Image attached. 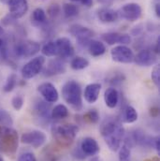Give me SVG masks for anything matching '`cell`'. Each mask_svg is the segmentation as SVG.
<instances>
[{"label": "cell", "instance_id": "1", "mask_svg": "<svg viewBox=\"0 0 160 161\" xmlns=\"http://www.w3.org/2000/svg\"><path fill=\"white\" fill-rule=\"evenodd\" d=\"M100 133L108 147L116 152L121 147L124 137V128L121 120L116 118H107L100 125Z\"/></svg>", "mask_w": 160, "mask_h": 161}, {"label": "cell", "instance_id": "2", "mask_svg": "<svg viewBox=\"0 0 160 161\" xmlns=\"http://www.w3.org/2000/svg\"><path fill=\"white\" fill-rule=\"evenodd\" d=\"M52 132L56 143L63 148H68L75 141L79 132V126L74 124L55 125L52 126Z\"/></svg>", "mask_w": 160, "mask_h": 161}, {"label": "cell", "instance_id": "3", "mask_svg": "<svg viewBox=\"0 0 160 161\" xmlns=\"http://www.w3.org/2000/svg\"><path fill=\"white\" fill-rule=\"evenodd\" d=\"M62 97L75 111L80 112L82 109V92L78 81L68 80L62 87Z\"/></svg>", "mask_w": 160, "mask_h": 161}, {"label": "cell", "instance_id": "4", "mask_svg": "<svg viewBox=\"0 0 160 161\" xmlns=\"http://www.w3.org/2000/svg\"><path fill=\"white\" fill-rule=\"evenodd\" d=\"M18 133L10 127H2L0 133V150L8 155L15 154L18 148Z\"/></svg>", "mask_w": 160, "mask_h": 161}, {"label": "cell", "instance_id": "5", "mask_svg": "<svg viewBox=\"0 0 160 161\" xmlns=\"http://www.w3.org/2000/svg\"><path fill=\"white\" fill-rule=\"evenodd\" d=\"M40 44L33 40H24L18 42L14 47V53L17 57L31 58L40 53Z\"/></svg>", "mask_w": 160, "mask_h": 161}, {"label": "cell", "instance_id": "6", "mask_svg": "<svg viewBox=\"0 0 160 161\" xmlns=\"http://www.w3.org/2000/svg\"><path fill=\"white\" fill-rule=\"evenodd\" d=\"M44 64H45L44 56H37L31 59L22 68L21 73L23 78L25 80H29L36 77L42 71L44 68Z\"/></svg>", "mask_w": 160, "mask_h": 161}, {"label": "cell", "instance_id": "7", "mask_svg": "<svg viewBox=\"0 0 160 161\" xmlns=\"http://www.w3.org/2000/svg\"><path fill=\"white\" fill-rule=\"evenodd\" d=\"M69 33L76 38L78 45L81 48H87L90 40L94 37L95 33L88 27L81 25H73L69 28Z\"/></svg>", "mask_w": 160, "mask_h": 161}, {"label": "cell", "instance_id": "8", "mask_svg": "<svg viewBox=\"0 0 160 161\" xmlns=\"http://www.w3.org/2000/svg\"><path fill=\"white\" fill-rule=\"evenodd\" d=\"M119 18L128 21V22H136L142 15V8L137 3H128L124 5L117 11Z\"/></svg>", "mask_w": 160, "mask_h": 161}, {"label": "cell", "instance_id": "9", "mask_svg": "<svg viewBox=\"0 0 160 161\" xmlns=\"http://www.w3.org/2000/svg\"><path fill=\"white\" fill-rule=\"evenodd\" d=\"M111 56L114 62L129 64L134 61V53L126 45H118L112 49Z\"/></svg>", "mask_w": 160, "mask_h": 161}, {"label": "cell", "instance_id": "10", "mask_svg": "<svg viewBox=\"0 0 160 161\" xmlns=\"http://www.w3.org/2000/svg\"><path fill=\"white\" fill-rule=\"evenodd\" d=\"M47 141V137L44 132L40 130H32L25 132L21 136V142L25 144L31 145L34 148H40Z\"/></svg>", "mask_w": 160, "mask_h": 161}, {"label": "cell", "instance_id": "11", "mask_svg": "<svg viewBox=\"0 0 160 161\" xmlns=\"http://www.w3.org/2000/svg\"><path fill=\"white\" fill-rule=\"evenodd\" d=\"M133 62L139 67H151L157 62V54L152 50L143 49L134 55Z\"/></svg>", "mask_w": 160, "mask_h": 161}, {"label": "cell", "instance_id": "12", "mask_svg": "<svg viewBox=\"0 0 160 161\" xmlns=\"http://www.w3.org/2000/svg\"><path fill=\"white\" fill-rule=\"evenodd\" d=\"M57 47V57L61 60H66L74 55V47L68 38H59L55 40Z\"/></svg>", "mask_w": 160, "mask_h": 161}, {"label": "cell", "instance_id": "13", "mask_svg": "<svg viewBox=\"0 0 160 161\" xmlns=\"http://www.w3.org/2000/svg\"><path fill=\"white\" fill-rule=\"evenodd\" d=\"M9 14L14 19H19L25 16L28 10L27 0H8V4Z\"/></svg>", "mask_w": 160, "mask_h": 161}, {"label": "cell", "instance_id": "14", "mask_svg": "<svg viewBox=\"0 0 160 161\" xmlns=\"http://www.w3.org/2000/svg\"><path fill=\"white\" fill-rule=\"evenodd\" d=\"M38 91L42 96L45 101L49 103H54L59 98V94L55 86L51 82H43L39 85Z\"/></svg>", "mask_w": 160, "mask_h": 161}, {"label": "cell", "instance_id": "15", "mask_svg": "<svg viewBox=\"0 0 160 161\" xmlns=\"http://www.w3.org/2000/svg\"><path fill=\"white\" fill-rule=\"evenodd\" d=\"M101 39L104 42L109 45L120 44V45H127L131 43L132 39L128 34L118 33V32H108L101 36Z\"/></svg>", "mask_w": 160, "mask_h": 161}, {"label": "cell", "instance_id": "16", "mask_svg": "<svg viewBox=\"0 0 160 161\" xmlns=\"http://www.w3.org/2000/svg\"><path fill=\"white\" fill-rule=\"evenodd\" d=\"M43 73L47 77L54 76V75H59V74H64L67 70L65 63L63 60L60 58H55L53 60H51L48 65L43 68Z\"/></svg>", "mask_w": 160, "mask_h": 161}, {"label": "cell", "instance_id": "17", "mask_svg": "<svg viewBox=\"0 0 160 161\" xmlns=\"http://www.w3.org/2000/svg\"><path fill=\"white\" fill-rule=\"evenodd\" d=\"M80 148L85 156H89V157H95L100 151V148H99L97 142L95 139L90 138V137L84 138L81 141Z\"/></svg>", "mask_w": 160, "mask_h": 161}, {"label": "cell", "instance_id": "18", "mask_svg": "<svg viewBox=\"0 0 160 161\" xmlns=\"http://www.w3.org/2000/svg\"><path fill=\"white\" fill-rule=\"evenodd\" d=\"M100 90H101V84L100 83L93 82V83L88 84L84 89V93H83L84 99L90 104L95 103L98 99Z\"/></svg>", "mask_w": 160, "mask_h": 161}, {"label": "cell", "instance_id": "19", "mask_svg": "<svg viewBox=\"0 0 160 161\" xmlns=\"http://www.w3.org/2000/svg\"><path fill=\"white\" fill-rule=\"evenodd\" d=\"M97 18L103 24H112L119 19L116 10L110 8H102L97 10Z\"/></svg>", "mask_w": 160, "mask_h": 161}, {"label": "cell", "instance_id": "20", "mask_svg": "<svg viewBox=\"0 0 160 161\" xmlns=\"http://www.w3.org/2000/svg\"><path fill=\"white\" fill-rule=\"evenodd\" d=\"M35 112L38 115V117H40V119L44 120L45 122H48V120L51 117V103L47 101H42L39 100L38 103L35 106Z\"/></svg>", "mask_w": 160, "mask_h": 161}, {"label": "cell", "instance_id": "21", "mask_svg": "<svg viewBox=\"0 0 160 161\" xmlns=\"http://www.w3.org/2000/svg\"><path fill=\"white\" fill-rule=\"evenodd\" d=\"M104 100L107 107L110 109H114L119 102V93L114 87L107 88L104 93Z\"/></svg>", "mask_w": 160, "mask_h": 161}, {"label": "cell", "instance_id": "22", "mask_svg": "<svg viewBox=\"0 0 160 161\" xmlns=\"http://www.w3.org/2000/svg\"><path fill=\"white\" fill-rule=\"evenodd\" d=\"M87 49L89 51V53L94 57H98L103 55L106 53V46L103 42L97 40H91Z\"/></svg>", "mask_w": 160, "mask_h": 161}, {"label": "cell", "instance_id": "23", "mask_svg": "<svg viewBox=\"0 0 160 161\" xmlns=\"http://www.w3.org/2000/svg\"><path fill=\"white\" fill-rule=\"evenodd\" d=\"M138 117L139 115H138V112L136 111V109L130 105H126L125 108L123 110L121 120H123L124 123H127V124H132L138 120Z\"/></svg>", "mask_w": 160, "mask_h": 161}, {"label": "cell", "instance_id": "24", "mask_svg": "<svg viewBox=\"0 0 160 161\" xmlns=\"http://www.w3.org/2000/svg\"><path fill=\"white\" fill-rule=\"evenodd\" d=\"M69 115V109L64 104H58L52 109L51 117L55 120H62Z\"/></svg>", "mask_w": 160, "mask_h": 161}, {"label": "cell", "instance_id": "25", "mask_svg": "<svg viewBox=\"0 0 160 161\" xmlns=\"http://www.w3.org/2000/svg\"><path fill=\"white\" fill-rule=\"evenodd\" d=\"M31 20L33 22V24L35 25H44L47 24V15L46 12L43 8H37L34 9L32 16H31Z\"/></svg>", "mask_w": 160, "mask_h": 161}, {"label": "cell", "instance_id": "26", "mask_svg": "<svg viewBox=\"0 0 160 161\" xmlns=\"http://www.w3.org/2000/svg\"><path fill=\"white\" fill-rule=\"evenodd\" d=\"M41 53L44 56L48 57L57 56V47L55 41H48L45 43L41 49Z\"/></svg>", "mask_w": 160, "mask_h": 161}, {"label": "cell", "instance_id": "27", "mask_svg": "<svg viewBox=\"0 0 160 161\" xmlns=\"http://www.w3.org/2000/svg\"><path fill=\"white\" fill-rule=\"evenodd\" d=\"M89 66V61L81 56H76L74 57L70 62V67L74 70H81L86 69Z\"/></svg>", "mask_w": 160, "mask_h": 161}, {"label": "cell", "instance_id": "28", "mask_svg": "<svg viewBox=\"0 0 160 161\" xmlns=\"http://www.w3.org/2000/svg\"><path fill=\"white\" fill-rule=\"evenodd\" d=\"M63 12L67 18H73L79 14V8L71 3H66L63 5Z\"/></svg>", "mask_w": 160, "mask_h": 161}, {"label": "cell", "instance_id": "29", "mask_svg": "<svg viewBox=\"0 0 160 161\" xmlns=\"http://www.w3.org/2000/svg\"><path fill=\"white\" fill-rule=\"evenodd\" d=\"M16 84H17V76H16V74L12 73L8 77V79L6 80V83H5V85L3 87L4 92L9 93L11 91H13Z\"/></svg>", "mask_w": 160, "mask_h": 161}, {"label": "cell", "instance_id": "30", "mask_svg": "<svg viewBox=\"0 0 160 161\" xmlns=\"http://www.w3.org/2000/svg\"><path fill=\"white\" fill-rule=\"evenodd\" d=\"M83 120L88 124H97L99 121V114L97 110H90L83 115Z\"/></svg>", "mask_w": 160, "mask_h": 161}, {"label": "cell", "instance_id": "31", "mask_svg": "<svg viewBox=\"0 0 160 161\" xmlns=\"http://www.w3.org/2000/svg\"><path fill=\"white\" fill-rule=\"evenodd\" d=\"M131 152L130 147L126 144L122 145L119 148V161H130Z\"/></svg>", "mask_w": 160, "mask_h": 161}, {"label": "cell", "instance_id": "32", "mask_svg": "<svg viewBox=\"0 0 160 161\" xmlns=\"http://www.w3.org/2000/svg\"><path fill=\"white\" fill-rule=\"evenodd\" d=\"M61 10L62 9L58 4H53V5H51L50 8H48V14L52 19H55L60 15Z\"/></svg>", "mask_w": 160, "mask_h": 161}, {"label": "cell", "instance_id": "33", "mask_svg": "<svg viewBox=\"0 0 160 161\" xmlns=\"http://www.w3.org/2000/svg\"><path fill=\"white\" fill-rule=\"evenodd\" d=\"M24 103H25V100L22 96H15L11 99V105L14 108V110H16V111H20L23 108Z\"/></svg>", "mask_w": 160, "mask_h": 161}, {"label": "cell", "instance_id": "34", "mask_svg": "<svg viewBox=\"0 0 160 161\" xmlns=\"http://www.w3.org/2000/svg\"><path fill=\"white\" fill-rule=\"evenodd\" d=\"M151 78L153 82L157 86L159 87L160 84V67L158 65L155 66V68L153 69L152 70V74H151Z\"/></svg>", "mask_w": 160, "mask_h": 161}, {"label": "cell", "instance_id": "35", "mask_svg": "<svg viewBox=\"0 0 160 161\" xmlns=\"http://www.w3.org/2000/svg\"><path fill=\"white\" fill-rule=\"evenodd\" d=\"M18 161H38L34 154L32 153H25L20 156Z\"/></svg>", "mask_w": 160, "mask_h": 161}, {"label": "cell", "instance_id": "36", "mask_svg": "<svg viewBox=\"0 0 160 161\" xmlns=\"http://www.w3.org/2000/svg\"><path fill=\"white\" fill-rule=\"evenodd\" d=\"M71 2L74 3H79L82 6H85L87 8H90L93 5V0H70Z\"/></svg>", "mask_w": 160, "mask_h": 161}, {"label": "cell", "instance_id": "37", "mask_svg": "<svg viewBox=\"0 0 160 161\" xmlns=\"http://www.w3.org/2000/svg\"><path fill=\"white\" fill-rule=\"evenodd\" d=\"M154 145H155V147H156V149H157V151L159 153L160 151V139L159 137H157L155 140H154Z\"/></svg>", "mask_w": 160, "mask_h": 161}, {"label": "cell", "instance_id": "38", "mask_svg": "<svg viewBox=\"0 0 160 161\" xmlns=\"http://www.w3.org/2000/svg\"><path fill=\"white\" fill-rule=\"evenodd\" d=\"M150 114H151V115H152V116H154V117H157V116L159 114V110H158V108H157V107H155V108H152V109H151V112H150Z\"/></svg>", "mask_w": 160, "mask_h": 161}, {"label": "cell", "instance_id": "39", "mask_svg": "<svg viewBox=\"0 0 160 161\" xmlns=\"http://www.w3.org/2000/svg\"><path fill=\"white\" fill-rule=\"evenodd\" d=\"M97 1L104 6H111L113 2V0H97Z\"/></svg>", "mask_w": 160, "mask_h": 161}, {"label": "cell", "instance_id": "40", "mask_svg": "<svg viewBox=\"0 0 160 161\" xmlns=\"http://www.w3.org/2000/svg\"><path fill=\"white\" fill-rule=\"evenodd\" d=\"M155 10H156V15L157 17L160 16V4L159 3H157L156 6H155Z\"/></svg>", "mask_w": 160, "mask_h": 161}, {"label": "cell", "instance_id": "41", "mask_svg": "<svg viewBox=\"0 0 160 161\" xmlns=\"http://www.w3.org/2000/svg\"><path fill=\"white\" fill-rule=\"evenodd\" d=\"M4 33H5V30H4V28H3L2 25L0 24V37H1V36H3V35H4Z\"/></svg>", "mask_w": 160, "mask_h": 161}, {"label": "cell", "instance_id": "42", "mask_svg": "<svg viewBox=\"0 0 160 161\" xmlns=\"http://www.w3.org/2000/svg\"><path fill=\"white\" fill-rule=\"evenodd\" d=\"M90 161H102V159L99 157H94Z\"/></svg>", "mask_w": 160, "mask_h": 161}, {"label": "cell", "instance_id": "43", "mask_svg": "<svg viewBox=\"0 0 160 161\" xmlns=\"http://www.w3.org/2000/svg\"><path fill=\"white\" fill-rule=\"evenodd\" d=\"M0 2H1V3H3V4H8V0H0Z\"/></svg>", "mask_w": 160, "mask_h": 161}, {"label": "cell", "instance_id": "44", "mask_svg": "<svg viewBox=\"0 0 160 161\" xmlns=\"http://www.w3.org/2000/svg\"><path fill=\"white\" fill-rule=\"evenodd\" d=\"M2 45H3V40H0V49L2 48Z\"/></svg>", "mask_w": 160, "mask_h": 161}, {"label": "cell", "instance_id": "45", "mask_svg": "<svg viewBox=\"0 0 160 161\" xmlns=\"http://www.w3.org/2000/svg\"><path fill=\"white\" fill-rule=\"evenodd\" d=\"M1 129H2V127L0 126V133H1Z\"/></svg>", "mask_w": 160, "mask_h": 161}, {"label": "cell", "instance_id": "46", "mask_svg": "<svg viewBox=\"0 0 160 161\" xmlns=\"http://www.w3.org/2000/svg\"><path fill=\"white\" fill-rule=\"evenodd\" d=\"M0 161H3V159H2V158H0Z\"/></svg>", "mask_w": 160, "mask_h": 161}]
</instances>
